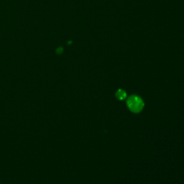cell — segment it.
Segmentation results:
<instances>
[{
    "label": "cell",
    "instance_id": "cell-1",
    "mask_svg": "<svg viewBox=\"0 0 184 184\" xmlns=\"http://www.w3.org/2000/svg\"><path fill=\"white\" fill-rule=\"evenodd\" d=\"M128 106L132 111H135V112H138L142 109L143 104H142V100L139 98L132 97L128 100Z\"/></svg>",
    "mask_w": 184,
    "mask_h": 184
},
{
    "label": "cell",
    "instance_id": "cell-2",
    "mask_svg": "<svg viewBox=\"0 0 184 184\" xmlns=\"http://www.w3.org/2000/svg\"><path fill=\"white\" fill-rule=\"evenodd\" d=\"M62 51H63V48H59L57 50V53H61Z\"/></svg>",
    "mask_w": 184,
    "mask_h": 184
}]
</instances>
